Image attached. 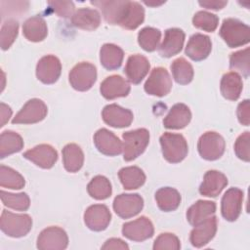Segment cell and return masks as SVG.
Listing matches in <instances>:
<instances>
[{
	"instance_id": "1",
	"label": "cell",
	"mask_w": 250,
	"mask_h": 250,
	"mask_svg": "<svg viewBox=\"0 0 250 250\" xmlns=\"http://www.w3.org/2000/svg\"><path fill=\"white\" fill-rule=\"evenodd\" d=\"M219 34L229 48H236L250 41L249 26L236 19H225Z\"/></svg>"
},
{
	"instance_id": "2",
	"label": "cell",
	"mask_w": 250,
	"mask_h": 250,
	"mask_svg": "<svg viewBox=\"0 0 250 250\" xmlns=\"http://www.w3.org/2000/svg\"><path fill=\"white\" fill-rule=\"evenodd\" d=\"M159 141L163 157L168 162L179 163L187 156L188 146L183 135L166 132L161 135Z\"/></svg>"
},
{
	"instance_id": "3",
	"label": "cell",
	"mask_w": 250,
	"mask_h": 250,
	"mask_svg": "<svg viewBox=\"0 0 250 250\" xmlns=\"http://www.w3.org/2000/svg\"><path fill=\"white\" fill-rule=\"evenodd\" d=\"M1 230L11 237H22L32 228V219L27 214H15L3 210L0 219Z\"/></svg>"
},
{
	"instance_id": "4",
	"label": "cell",
	"mask_w": 250,
	"mask_h": 250,
	"mask_svg": "<svg viewBox=\"0 0 250 250\" xmlns=\"http://www.w3.org/2000/svg\"><path fill=\"white\" fill-rule=\"evenodd\" d=\"M123 158L131 161L141 155L146 148L149 142V133L146 129L141 128L123 133Z\"/></svg>"
},
{
	"instance_id": "5",
	"label": "cell",
	"mask_w": 250,
	"mask_h": 250,
	"mask_svg": "<svg viewBox=\"0 0 250 250\" xmlns=\"http://www.w3.org/2000/svg\"><path fill=\"white\" fill-rule=\"evenodd\" d=\"M68 78L73 89L80 92L88 91L97 80V68L90 62H79L70 70Z\"/></svg>"
},
{
	"instance_id": "6",
	"label": "cell",
	"mask_w": 250,
	"mask_h": 250,
	"mask_svg": "<svg viewBox=\"0 0 250 250\" xmlns=\"http://www.w3.org/2000/svg\"><path fill=\"white\" fill-rule=\"evenodd\" d=\"M225 140L224 138L213 131L204 133L198 140L197 148L200 156L206 160H217L225 152Z\"/></svg>"
},
{
	"instance_id": "7",
	"label": "cell",
	"mask_w": 250,
	"mask_h": 250,
	"mask_svg": "<svg viewBox=\"0 0 250 250\" xmlns=\"http://www.w3.org/2000/svg\"><path fill=\"white\" fill-rule=\"evenodd\" d=\"M145 91L151 96H166L172 88V79L166 68L154 67L145 83Z\"/></svg>"
},
{
	"instance_id": "8",
	"label": "cell",
	"mask_w": 250,
	"mask_h": 250,
	"mask_svg": "<svg viewBox=\"0 0 250 250\" xmlns=\"http://www.w3.org/2000/svg\"><path fill=\"white\" fill-rule=\"evenodd\" d=\"M47 105L39 99H31L25 103L21 110L13 118V124H32L37 123L47 115Z\"/></svg>"
},
{
	"instance_id": "9",
	"label": "cell",
	"mask_w": 250,
	"mask_h": 250,
	"mask_svg": "<svg viewBox=\"0 0 250 250\" xmlns=\"http://www.w3.org/2000/svg\"><path fill=\"white\" fill-rule=\"evenodd\" d=\"M144 207V199L138 193H122L113 200V210L122 219L138 215Z\"/></svg>"
},
{
	"instance_id": "10",
	"label": "cell",
	"mask_w": 250,
	"mask_h": 250,
	"mask_svg": "<svg viewBox=\"0 0 250 250\" xmlns=\"http://www.w3.org/2000/svg\"><path fill=\"white\" fill-rule=\"evenodd\" d=\"M67 245V234L59 227H49L43 229L37 238V248L40 250H62Z\"/></svg>"
},
{
	"instance_id": "11",
	"label": "cell",
	"mask_w": 250,
	"mask_h": 250,
	"mask_svg": "<svg viewBox=\"0 0 250 250\" xmlns=\"http://www.w3.org/2000/svg\"><path fill=\"white\" fill-rule=\"evenodd\" d=\"M154 229L151 221L142 216L134 221L125 223L122 227V234L133 241H144L153 235Z\"/></svg>"
},
{
	"instance_id": "12",
	"label": "cell",
	"mask_w": 250,
	"mask_h": 250,
	"mask_svg": "<svg viewBox=\"0 0 250 250\" xmlns=\"http://www.w3.org/2000/svg\"><path fill=\"white\" fill-rule=\"evenodd\" d=\"M243 202V191L237 188L228 189L221 201V212L223 217L229 222L235 221L241 212Z\"/></svg>"
},
{
	"instance_id": "13",
	"label": "cell",
	"mask_w": 250,
	"mask_h": 250,
	"mask_svg": "<svg viewBox=\"0 0 250 250\" xmlns=\"http://www.w3.org/2000/svg\"><path fill=\"white\" fill-rule=\"evenodd\" d=\"M94 144L97 149L104 155H118L123 150V144L111 131L102 128L94 135Z\"/></svg>"
},
{
	"instance_id": "14",
	"label": "cell",
	"mask_w": 250,
	"mask_h": 250,
	"mask_svg": "<svg viewBox=\"0 0 250 250\" xmlns=\"http://www.w3.org/2000/svg\"><path fill=\"white\" fill-rule=\"evenodd\" d=\"M62 72V63L60 60L53 56L47 55L42 57L36 65V76L44 84L55 83Z\"/></svg>"
},
{
	"instance_id": "15",
	"label": "cell",
	"mask_w": 250,
	"mask_h": 250,
	"mask_svg": "<svg viewBox=\"0 0 250 250\" xmlns=\"http://www.w3.org/2000/svg\"><path fill=\"white\" fill-rule=\"evenodd\" d=\"M111 220L109 209L104 204H94L89 206L84 213V222L86 226L94 231L105 229Z\"/></svg>"
},
{
	"instance_id": "16",
	"label": "cell",
	"mask_w": 250,
	"mask_h": 250,
	"mask_svg": "<svg viewBox=\"0 0 250 250\" xmlns=\"http://www.w3.org/2000/svg\"><path fill=\"white\" fill-rule=\"evenodd\" d=\"M91 4L97 6L102 11L104 19L105 20L106 22L110 24L120 25L127 12L129 1L101 0V1H91Z\"/></svg>"
},
{
	"instance_id": "17",
	"label": "cell",
	"mask_w": 250,
	"mask_h": 250,
	"mask_svg": "<svg viewBox=\"0 0 250 250\" xmlns=\"http://www.w3.org/2000/svg\"><path fill=\"white\" fill-rule=\"evenodd\" d=\"M23 157L43 169H50L57 162L58 153L52 146L41 144L26 150L23 153Z\"/></svg>"
},
{
	"instance_id": "18",
	"label": "cell",
	"mask_w": 250,
	"mask_h": 250,
	"mask_svg": "<svg viewBox=\"0 0 250 250\" xmlns=\"http://www.w3.org/2000/svg\"><path fill=\"white\" fill-rule=\"evenodd\" d=\"M102 116L107 125L114 128L128 127L134 118L133 112L130 109L121 107L116 104L105 105L103 109Z\"/></svg>"
},
{
	"instance_id": "19",
	"label": "cell",
	"mask_w": 250,
	"mask_h": 250,
	"mask_svg": "<svg viewBox=\"0 0 250 250\" xmlns=\"http://www.w3.org/2000/svg\"><path fill=\"white\" fill-rule=\"evenodd\" d=\"M216 231L217 218L215 216H211L200 224L194 226L189 235L191 245L197 248L206 245L215 236Z\"/></svg>"
},
{
	"instance_id": "20",
	"label": "cell",
	"mask_w": 250,
	"mask_h": 250,
	"mask_svg": "<svg viewBox=\"0 0 250 250\" xmlns=\"http://www.w3.org/2000/svg\"><path fill=\"white\" fill-rule=\"evenodd\" d=\"M212 50V42L209 36L195 33L193 34L186 47V55L192 61L199 62L205 60Z\"/></svg>"
},
{
	"instance_id": "21",
	"label": "cell",
	"mask_w": 250,
	"mask_h": 250,
	"mask_svg": "<svg viewBox=\"0 0 250 250\" xmlns=\"http://www.w3.org/2000/svg\"><path fill=\"white\" fill-rule=\"evenodd\" d=\"M227 177L216 170L207 171L203 177V181L199 187V192L201 195L207 197H216L227 187Z\"/></svg>"
},
{
	"instance_id": "22",
	"label": "cell",
	"mask_w": 250,
	"mask_h": 250,
	"mask_svg": "<svg viewBox=\"0 0 250 250\" xmlns=\"http://www.w3.org/2000/svg\"><path fill=\"white\" fill-rule=\"evenodd\" d=\"M185 32L180 28H169L165 31L164 39L158 48L159 55L170 58L179 54L184 46Z\"/></svg>"
},
{
	"instance_id": "23",
	"label": "cell",
	"mask_w": 250,
	"mask_h": 250,
	"mask_svg": "<svg viewBox=\"0 0 250 250\" xmlns=\"http://www.w3.org/2000/svg\"><path fill=\"white\" fill-rule=\"evenodd\" d=\"M101 94L106 100L126 97L130 92L129 83L120 75H110L101 84Z\"/></svg>"
},
{
	"instance_id": "24",
	"label": "cell",
	"mask_w": 250,
	"mask_h": 250,
	"mask_svg": "<svg viewBox=\"0 0 250 250\" xmlns=\"http://www.w3.org/2000/svg\"><path fill=\"white\" fill-rule=\"evenodd\" d=\"M149 68L148 60L142 55L136 54L128 58L124 72L131 83L139 84L148 73Z\"/></svg>"
},
{
	"instance_id": "25",
	"label": "cell",
	"mask_w": 250,
	"mask_h": 250,
	"mask_svg": "<svg viewBox=\"0 0 250 250\" xmlns=\"http://www.w3.org/2000/svg\"><path fill=\"white\" fill-rule=\"evenodd\" d=\"M190 119L189 107L185 104H176L163 119V125L167 129H183L190 122Z\"/></svg>"
},
{
	"instance_id": "26",
	"label": "cell",
	"mask_w": 250,
	"mask_h": 250,
	"mask_svg": "<svg viewBox=\"0 0 250 250\" xmlns=\"http://www.w3.org/2000/svg\"><path fill=\"white\" fill-rule=\"evenodd\" d=\"M216 211V204L209 200H198L187 211V220L191 226H196L213 216Z\"/></svg>"
},
{
	"instance_id": "27",
	"label": "cell",
	"mask_w": 250,
	"mask_h": 250,
	"mask_svg": "<svg viewBox=\"0 0 250 250\" xmlns=\"http://www.w3.org/2000/svg\"><path fill=\"white\" fill-rule=\"evenodd\" d=\"M71 23L75 27L84 30H94L98 28L101 23V16L95 9L81 8L71 17Z\"/></svg>"
},
{
	"instance_id": "28",
	"label": "cell",
	"mask_w": 250,
	"mask_h": 250,
	"mask_svg": "<svg viewBox=\"0 0 250 250\" xmlns=\"http://www.w3.org/2000/svg\"><path fill=\"white\" fill-rule=\"evenodd\" d=\"M24 37L31 42H40L48 34V28L45 20L40 16H33L27 19L22 25Z\"/></svg>"
},
{
	"instance_id": "29",
	"label": "cell",
	"mask_w": 250,
	"mask_h": 250,
	"mask_svg": "<svg viewBox=\"0 0 250 250\" xmlns=\"http://www.w3.org/2000/svg\"><path fill=\"white\" fill-rule=\"evenodd\" d=\"M221 93L229 101H236L241 94L243 83L239 74L234 71L225 73L221 79Z\"/></svg>"
},
{
	"instance_id": "30",
	"label": "cell",
	"mask_w": 250,
	"mask_h": 250,
	"mask_svg": "<svg viewBox=\"0 0 250 250\" xmlns=\"http://www.w3.org/2000/svg\"><path fill=\"white\" fill-rule=\"evenodd\" d=\"M124 58L123 50L117 45L106 43L104 44L100 51V61L102 65L108 69L114 70L120 67Z\"/></svg>"
},
{
	"instance_id": "31",
	"label": "cell",
	"mask_w": 250,
	"mask_h": 250,
	"mask_svg": "<svg viewBox=\"0 0 250 250\" xmlns=\"http://www.w3.org/2000/svg\"><path fill=\"white\" fill-rule=\"evenodd\" d=\"M62 162L67 172L75 173L81 169L84 163V153L76 144H67L62 148Z\"/></svg>"
},
{
	"instance_id": "32",
	"label": "cell",
	"mask_w": 250,
	"mask_h": 250,
	"mask_svg": "<svg viewBox=\"0 0 250 250\" xmlns=\"http://www.w3.org/2000/svg\"><path fill=\"white\" fill-rule=\"evenodd\" d=\"M118 177L125 189L139 188L146 182L145 173L137 166H129L120 169Z\"/></svg>"
},
{
	"instance_id": "33",
	"label": "cell",
	"mask_w": 250,
	"mask_h": 250,
	"mask_svg": "<svg viewBox=\"0 0 250 250\" xmlns=\"http://www.w3.org/2000/svg\"><path fill=\"white\" fill-rule=\"evenodd\" d=\"M155 200L160 210L170 212L176 210L181 203L180 192L170 187L159 188L155 192Z\"/></svg>"
},
{
	"instance_id": "34",
	"label": "cell",
	"mask_w": 250,
	"mask_h": 250,
	"mask_svg": "<svg viewBox=\"0 0 250 250\" xmlns=\"http://www.w3.org/2000/svg\"><path fill=\"white\" fill-rule=\"evenodd\" d=\"M23 147L22 138L16 132L4 131L0 136V158L19 152Z\"/></svg>"
},
{
	"instance_id": "35",
	"label": "cell",
	"mask_w": 250,
	"mask_h": 250,
	"mask_svg": "<svg viewBox=\"0 0 250 250\" xmlns=\"http://www.w3.org/2000/svg\"><path fill=\"white\" fill-rule=\"evenodd\" d=\"M145 20V10L142 7V5L135 1H129L128 9L125 14V17L123 21L120 23V26L133 30L136 29L139 25L143 23Z\"/></svg>"
},
{
	"instance_id": "36",
	"label": "cell",
	"mask_w": 250,
	"mask_h": 250,
	"mask_svg": "<svg viewBox=\"0 0 250 250\" xmlns=\"http://www.w3.org/2000/svg\"><path fill=\"white\" fill-rule=\"evenodd\" d=\"M87 191L91 197L98 200H104L111 195L112 188L110 182L104 176L99 175L90 181L87 186Z\"/></svg>"
},
{
	"instance_id": "37",
	"label": "cell",
	"mask_w": 250,
	"mask_h": 250,
	"mask_svg": "<svg viewBox=\"0 0 250 250\" xmlns=\"http://www.w3.org/2000/svg\"><path fill=\"white\" fill-rule=\"evenodd\" d=\"M171 70L175 81L181 85H187L193 78V68L191 64L184 58L176 59L171 64Z\"/></svg>"
},
{
	"instance_id": "38",
	"label": "cell",
	"mask_w": 250,
	"mask_h": 250,
	"mask_svg": "<svg viewBox=\"0 0 250 250\" xmlns=\"http://www.w3.org/2000/svg\"><path fill=\"white\" fill-rule=\"evenodd\" d=\"M24 185V178L19 172L5 165L0 166V186L2 188L21 189Z\"/></svg>"
},
{
	"instance_id": "39",
	"label": "cell",
	"mask_w": 250,
	"mask_h": 250,
	"mask_svg": "<svg viewBox=\"0 0 250 250\" xmlns=\"http://www.w3.org/2000/svg\"><path fill=\"white\" fill-rule=\"evenodd\" d=\"M161 32L159 29L146 26L140 30L138 34V42L140 46L146 52H152L158 47Z\"/></svg>"
},
{
	"instance_id": "40",
	"label": "cell",
	"mask_w": 250,
	"mask_h": 250,
	"mask_svg": "<svg viewBox=\"0 0 250 250\" xmlns=\"http://www.w3.org/2000/svg\"><path fill=\"white\" fill-rule=\"evenodd\" d=\"M0 194L2 203L11 209L18 211H25L29 208L30 199L25 192L11 193L1 190Z\"/></svg>"
},
{
	"instance_id": "41",
	"label": "cell",
	"mask_w": 250,
	"mask_h": 250,
	"mask_svg": "<svg viewBox=\"0 0 250 250\" xmlns=\"http://www.w3.org/2000/svg\"><path fill=\"white\" fill-rule=\"evenodd\" d=\"M250 49L245 48L244 50L237 51L232 53L229 57V67L232 70H236L241 73L245 78L249 76L250 71V62H249V54Z\"/></svg>"
},
{
	"instance_id": "42",
	"label": "cell",
	"mask_w": 250,
	"mask_h": 250,
	"mask_svg": "<svg viewBox=\"0 0 250 250\" xmlns=\"http://www.w3.org/2000/svg\"><path fill=\"white\" fill-rule=\"evenodd\" d=\"M192 23L195 27L199 29L213 32L218 26L219 18L212 13L206 11H199L194 14L192 18Z\"/></svg>"
},
{
	"instance_id": "43",
	"label": "cell",
	"mask_w": 250,
	"mask_h": 250,
	"mask_svg": "<svg viewBox=\"0 0 250 250\" xmlns=\"http://www.w3.org/2000/svg\"><path fill=\"white\" fill-rule=\"evenodd\" d=\"M19 22L16 20L6 21L0 31V44L2 50H8L18 36Z\"/></svg>"
},
{
	"instance_id": "44",
	"label": "cell",
	"mask_w": 250,
	"mask_h": 250,
	"mask_svg": "<svg viewBox=\"0 0 250 250\" xmlns=\"http://www.w3.org/2000/svg\"><path fill=\"white\" fill-rule=\"evenodd\" d=\"M152 248L154 250H179L181 248V243L174 233L164 232L157 236Z\"/></svg>"
},
{
	"instance_id": "45",
	"label": "cell",
	"mask_w": 250,
	"mask_h": 250,
	"mask_svg": "<svg viewBox=\"0 0 250 250\" xmlns=\"http://www.w3.org/2000/svg\"><path fill=\"white\" fill-rule=\"evenodd\" d=\"M249 141H250V134L248 131L242 133L235 141L234 144V151L236 156L245 161H249Z\"/></svg>"
},
{
	"instance_id": "46",
	"label": "cell",
	"mask_w": 250,
	"mask_h": 250,
	"mask_svg": "<svg viewBox=\"0 0 250 250\" xmlns=\"http://www.w3.org/2000/svg\"><path fill=\"white\" fill-rule=\"evenodd\" d=\"M48 6L61 18L72 17L74 14V4L71 1H50Z\"/></svg>"
},
{
	"instance_id": "47",
	"label": "cell",
	"mask_w": 250,
	"mask_h": 250,
	"mask_svg": "<svg viewBox=\"0 0 250 250\" xmlns=\"http://www.w3.org/2000/svg\"><path fill=\"white\" fill-rule=\"evenodd\" d=\"M238 121L245 126H248L250 123V102L249 100H244L241 102L236 110Z\"/></svg>"
},
{
	"instance_id": "48",
	"label": "cell",
	"mask_w": 250,
	"mask_h": 250,
	"mask_svg": "<svg viewBox=\"0 0 250 250\" xmlns=\"http://www.w3.org/2000/svg\"><path fill=\"white\" fill-rule=\"evenodd\" d=\"M102 249H129L127 243L119 238H110L105 241V243L102 246Z\"/></svg>"
},
{
	"instance_id": "49",
	"label": "cell",
	"mask_w": 250,
	"mask_h": 250,
	"mask_svg": "<svg viewBox=\"0 0 250 250\" xmlns=\"http://www.w3.org/2000/svg\"><path fill=\"white\" fill-rule=\"evenodd\" d=\"M228 4L227 1H216V0H211V1H199V5L210 10H221L223 9L226 5Z\"/></svg>"
},
{
	"instance_id": "50",
	"label": "cell",
	"mask_w": 250,
	"mask_h": 250,
	"mask_svg": "<svg viewBox=\"0 0 250 250\" xmlns=\"http://www.w3.org/2000/svg\"><path fill=\"white\" fill-rule=\"evenodd\" d=\"M12 115V109L9 105H7L4 103L0 104V117H1V123L0 126L3 127L10 119Z\"/></svg>"
}]
</instances>
